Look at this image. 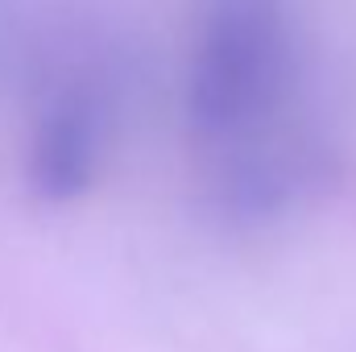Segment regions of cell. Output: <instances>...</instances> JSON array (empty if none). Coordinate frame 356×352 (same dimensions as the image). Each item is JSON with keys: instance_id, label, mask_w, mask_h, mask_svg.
<instances>
[{"instance_id": "obj_1", "label": "cell", "mask_w": 356, "mask_h": 352, "mask_svg": "<svg viewBox=\"0 0 356 352\" xmlns=\"http://www.w3.org/2000/svg\"><path fill=\"white\" fill-rule=\"evenodd\" d=\"M282 0H216L191 67V125L203 141H249L286 99Z\"/></svg>"}]
</instances>
